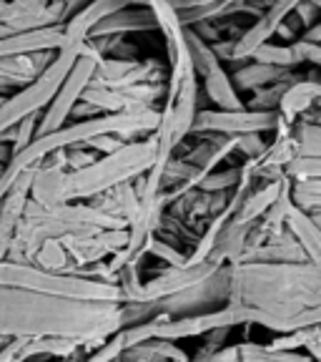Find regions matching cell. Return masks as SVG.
Returning <instances> with one entry per match:
<instances>
[{"mask_svg":"<svg viewBox=\"0 0 321 362\" xmlns=\"http://www.w3.org/2000/svg\"><path fill=\"white\" fill-rule=\"evenodd\" d=\"M128 327L126 302H90L0 287V337H66L106 342Z\"/></svg>","mask_w":321,"mask_h":362,"instance_id":"cell-1","label":"cell"},{"mask_svg":"<svg viewBox=\"0 0 321 362\" xmlns=\"http://www.w3.org/2000/svg\"><path fill=\"white\" fill-rule=\"evenodd\" d=\"M229 305L251 307L284 322L321 305V274L306 262H229Z\"/></svg>","mask_w":321,"mask_h":362,"instance_id":"cell-2","label":"cell"},{"mask_svg":"<svg viewBox=\"0 0 321 362\" xmlns=\"http://www.w3.org/2000/svg\"><path fill=\"white\" fill-rule=\"evenodd\" d=\"M0 287L56 294V297H71V300L123 302V294L116 282L90 279L83 274H75V272H48L38 264L13 259H0Z\"/></svg>","mask_w":321,"mask_h":362,"instance_id":"cell-3","label":"cell"},{"mask_svg":"<svg viewBox=\"0 0 321 362\" xmlns=\"http://www.w3.org/2000/svg\"><path fill=\"white\" fill-rule=\"evenodd\" d=\"M151 139L143 141H128L119 151L98 156L90 166L66 176V204L80 202V199H96L113 187H121L126 181L138 179L153 166Z\"/></svg>","mask_w":321,"mask_h":362,"instance_id":"cell-4","label":"cell"},{"mask_svg":"<svg viewBox=\"0 0 321 362\" xmlns=\"http://www.w3.org/2000/svg\"><path fill=\"white\" fill-rule=\"evenodd\" d=\"M98 53L90 48V43L83 45V51L80 56L75 58V63L71 66L68 76L63 78V83L58 86L56 96L51 98V103L40 111V121H38V136H45V134H53L58 131L61 126L68 124L71 119V111L75 108V103L83 98L85 88L90 86L93 81V74H96V66H98Z\"/></svg>","mask_w":321,"mask_h":362,"instance_id":"cell-5","label":"cell"},{"mask_svg":"<svg viewBox=\"0 0 321 362\" xmlns=\"http://www.w3.org/2000/svg\"><path fill=\"white\" fill-rule=\"evenodd\" d=\"M281 124L279 111H219V108H198L191 126V136L221 134V136H243V134H274Z\"/></svg>","mask_w":321,"mask_h":362,"instance_id":"cell-6","label":"cell"},{"mask_svg":"<svg viewBox=\"0 0 321 362\" xmlns=\"http://www.w3.org/2000/svg\"><path fill=\"white\" fill-rule=\"evenodd\" d=\"M299 3L301 0H271L269 8H266V11L261 13V16L256 18L246 30H243L241 38L231 43V51H229V56H226L224 68L231 66V71H234V68H238L241 63H246L248 56H251L259 45L271 43L277 28L286 21L289 16H291L293 11H296Z\"/></svg>","mask_w":321,"mask_h":362,"instance_id":"cell-7","label":"cell"},{"mask_svg":"<svg viewBox=\"0 0 321 362\" xmlns=\"http://www.w3.org/2000/svg\"><path fill=\"white\" fill-rule=\"evenodd\" d=\"M158 30L156 16L151 13V8L143 6H128L123 11L113 13L106 21H101L96 28L88 33L90 38H111V35H131V33H151Z\"/></svg>","mask_w":321,"mask_h":362,"instance_id":"cell-8","label":"cell"},{"mask_svg":"<svg viewBox=\"0 0 321 362\" xmlns=\"http://www.w3.org/2000/svg\"><path fill=\"white\" fill-rule=\"evenodd\" d=\"M231 153H236V136L206 134V136H201V141H198L196 146L188 148L181 158L188 161L193 169L206 174V171L219 169L221 161H226Z\"/></svg>","mask_w":321,"mask_h":362,"instance_id":"cell-9","label":"cell"},{"mask_svg":"<svg viewBox=\"0 0 321 362\" xmlns=\"http://www.w3.org/2000/svg\"><path fill=\"white\" fill-rule=\"evenodd\" d=\"M229 76H231L238 93H254V90H261V88H266V86H274V83H281V81H289L299 74H296V71H286V68L266 66V63L246 61L238 68H234Z\"/></svg>","mask_w":321,"mask_h":362,"instance_id":"cell-10","label":"cell"},{"mask_svg":"<svg viewBox=\"0 0 321 362\" xmlns=\"http://www.w3.org/2000/svg\"><path fill=\"white\" fill-rule=\"evenodd\" d=\"M284 226H286L289 232L293 234V239L299 242L306 262L321 274V229L319 226H316L314 221H311V216L306 214L304 209H299L296 204L289 209L286 219H284Z\"/></svg>","mask_w":321,"mask_h":362,"instance_id":"cell-11","label":"cell"},{"mask_svg":"<svg viewBox=\"0 0 321 362\" xmlns=\"http://www.w3.org/2000/svg\"><path fill=\"white\" fill-rule=\"evenodd\" d=\"M201 88L219 111H241V108H246V101L241 98V93L236 90L231 76L224 66L211 71L209 76H203Z\"/></svg>","mask_w":321,"mask_h":362,"instance_id":"cell-12","label":"cell"},{"mask_svg":"<svg viewBox=\"0 0 321 362\" xmlns=\"http://www.w3.org/2000/svg\"><path fill=\"white\" fill-rule=\"evenodd\" d=\"M291 141L296 158H321V126L299 119L291 124Z\"/></svg>","mask_w":321,"mask_h":362,"instance_id":"cell-13","label":"cell"},{"mask_svg":"<svg viewBox=\"0 0 321 362\" xmlns=\"http://www.w3.org/2000/svg\"><path fill=\"white\" fill-rule=\"evenodd\" d=\"M186 45H188V58H191V66H193V71H196L198 81H201L203 76H209L211 71H216V68H221V61H219V56H216V51L203 38H198L191 28H186Z\"/></svg>","mask_w":321,"mask_h":362,"instance_id":"cell-14","label":"cell"},{"mask_svg":"<svg viewBox=\"0 0 321 362\" xmlns=\"http://www.w3.org/2000/svg\"><path fill=\"white\" fill-rule=\"evenodd\" d=\"M248 61H256V63H266V66H277V68H286V71H293L296 66H301L296 53H293L291 43L286 45H279V43H264L259 45Z\"/></svg>","mask_w":321,"mask_h":362,"instance_id":"cell-15","label":"cell"},{"mask_svg":"<svg viewBox=\"0 0 321 362\" xmlns=\"http://www.w3.org/2000/svg\"><path fill=\"white\" fill-rule=\"evenodd\" d=\"M243 179V164L241 166H229V169H214L206 171L198 181L201 192H234Z\"/></svg>","mask_w":321,"mask_h":362,"instance_id":"cell-16","label":"cell"},{"mask_svg":"<svg viewBox=\"0 0 321 362\" xmlns=\"http://www.w3.org/2000/svg\"><path fill=\"white\" fill-rule=\"evenodd\" d=\"M291 18L299 23L301 28H304V33H306V30H311L316 23L321 21V11L314 6V3H311V0H301L299 6H296V11L291 13Z\"/></svg>","mask_w":321,"mask_h":362,"instance_id":"cell-17","label":"cell"},{"mask_svg":"<svg viewBox=\"0 0 321 362\" xmlns=\"http://www.w3.org/2000/svg\"><path fill=\"white\" fill-rule=\"evenodd\" d=\"M166 3L178 13H193V11H209L219 0H166Z\"/></svg>","mask_w":321,"mask_h":362,"instance_id":"cell-18","label":"cell"},{"mask_svg":"<svg viewBox=\"0 0 321 362\" xmlns=\"http://www.w3.org/2000/svg\"><path fill=\"white\" fill-rule=\"evenodd\" d=\"M88 3H90V0H61L63 13H66V21H68V18H73L78 11H83Z\"/></svg>","mask_w":321,"mask_h":362,"instance_id":"cell-19","label":"cell"},{"mask_svg":"<svg viewBox=\"0 0 321 362\" xmlns=\"http://www.w3.org/2000/svg\"><path fill=\"white\" fill-rule=\"evenodd\" d=\"M311 3H314V6H316V8H319V11H321V0H311Z\"/></svg>","mask_w":321,"mask_h":362,"instance_id":"cell-20","label":"cell"},{"mask_svg":"<svg viewBox=\"0 0 321 362\" xmlns=\"http://www.w3.org/2000/svg\"><path fill=\"white\" fill-rule=\"evenodd\" d=\"M6 101H8V96H0V106H3Z\"/></svg>","mask_w":321,"mask_h":362,"instance_id":"cell-21","label":"cell"},{"mask_svg":"<svg viewBox=\"0 0 321 362\" xmlns=\"http://www.w3.org/2000/svg\"><path fill=\"white\" fill-rule=\"evenodd\" d=\"M3 169H6V166H3V164H0V174H3Z\"/></svg>","mask_w":321,"mask_h":362,"instance_id":"cell-22","label":"cell"}]
</instances>
